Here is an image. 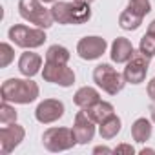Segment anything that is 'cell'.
<instances>
[{
    "label": "cell",
    "instance_id": "25",
    "mask_svg": "<svg viewBox=\"0 0 155 155\" xmlns=\"http://www.w3.org/2000/svg\"><path fill=\"white\" fill-rule=\"evenodd\" d=\"M113 153H130V155H133L135 150H133V146H130V144H120V146H117V148L113 150Z\"/></svg>",
    "mask_w": 155,
    "mask_h": 155
},
{
    "label": "cell",
    "instance_id": "30",
    "mask_svg": "<svg viewBox=\"0 0 155 155\" xmlns=\"http://www.w3.org/2000/svg\"><path fill=\"white\" fill-rule=\"evenodd\" d=\"M140 153H142V155H146V153H155V150H146V148H144V150H140Z\"/></svg>",
    "mask_w": 155,
    "mask_h": 155
},
{
    "label": "cell",
    "instance_id": "15",
    "mask_svg": "<svg viewBox=\"0 0 155 155\" xmlns=\"http://www.w3.org/2000/svg\"><path fill=\"white\" fill-rule=\"evenodd\" d=\"M86 113H88V117H90L95 124H102L106 119H110L111 115H115V110H113V106H111L110 102L99 101V102H95L93 106L86 108Z\"/></svg>",
    "mask_w": 155,
    "mask_h": 155
},
{
    "label": "cell",
    "instance_id": "2",
    "mask_svg": "<svg viewBox=\"0 0 155 155\" xmlns=\"http://www.w3.org/2000/svg\"><path fill=\"white\" fill-rule=\"evenodd\" d=\"M51 17L58 24H84L91 18V9L90 4L86 2H55L53 8L49 9Z\"/></svg>",
    "mask_w": 155,
    "mask_h": 155
},
{
    "label": "cell",
    "instance_id": "7",
    "mask_svg": "<svg viewBox=\"0 0 155 155\" xmlns=\"http://www.w3.org/2000/svg\"><path fill=\"white\" fill-rule=\"evenodd\" d=\"M42 77H44L46 82H53V84H58L62 88H69L75 82V73L66 64L46 62L44 69H42Z\"/></svg>",
    "mask_w": 155,
    "mask_h": 155
},
{
    "label": "cell",
    "instance_id": "12",
    "mask_svg": "<svg viewBox=\"0 0 155 155\" xmlns=\"http://www.w3.org/2000/svg\"><path fill=\"white\" fill-rule=\"evenodd\" d=\"M71 130H73V133L77 137V142L79 144H88L95 135V122L88 117L86 110H82V111H79L75 115V122H73Z\"/></svg>",
    "mask_w": 155,
    "mask_h": 155
},
{
    "label": "cell",
    "instance_id": "17",
    "mask_svg": "<svg viewBox=\"0 0 155 155\" xmlns=\"http://www.w3.org/2000/svg\"><path fill=\"white\" fill-rule=\"evenodd\" d=\"M131 137H133V140H137L140 144L146 142L151 137V122L148 119H144V117L137 119L133 122V126H131Z\"/></svg>",
    "mask_w": 155,
    "mask_h": 155
},
{
    "label": "cell",
    "instance_id": "22",
    "mask_svg": "<svg viewBox=\"0 0 155 155\" xmlns=\"http://www.w3.org/2000/svg\"><path fill=\"white\" fill-rule=\"evenodd\" d=\"M13 122H17V110L13 106H9V102L2 101V106H0V124L8 126Z\"/></svg>",
    "mask_w": 155,
    "mask_h": 155
},
{
    "label": "cell",
    "instance_id": "5",
    "mask_svg": "<svg viewBox=\"0 0 155 155\" xmlns=\"http://www.w3.org/2000/svg\"><path fill=\"white\" fill-rule=\"evenodd\" d=\"M9 38L11 42H15V46L24 48V49H33L38 48L46 42V33L42 28H28L22 24H17L13 28H9Z\"/></svg>",
    "mask_w": 155,
    "mask_h": 155
},
{
    "label": "cell",
    "instance_id": "18",
    "mask_svg": "<svg viewBox=\"0 0 155 155\" xmlns=\"http://www.w3.org/2000/svg\"><path fill=\"white\" fill-rule=\"evenodd\" d=\"M120 131V119L117 115H111L110 119H106L102 124H99V133L102 139H113L117 137V133Z\"/></svg>",
    "mask_w": 155,
    "mask_h": 155
},
{
    "label": "cell",
    "instance_id": "32",
    "mask_svg": "<svg viewBox=\"0 0 155 155\" xmlns=\"http://www.w3.org/2000/svg\"><path fill=\"white\" fill-rule=\"evenodd\" d=\"M42 2H55V0H42Z\"/></svg>",
    "mask_w": 155,
    "mask_h": 155
},
{
    "label": "cell",
    "instance_id": "10",
    "mask_svg": "<svg viewBox=\"0 0 155 155\" xmlns=\"http://www.w3.org/2000/svg\"><path fill=\"white\" fill-rule=\"evenodd\" d=\"M108 44L102 37H84L77 44V53L84 60H95L104 55Z\"/></svg>",
    "mask_w": 155,
    "mask_h": 155
},
{
    "label": "cell",
    "instance_id": "26",
    "mask_svg": "<svg viewBox=\"0 0 155 155\" xmlns=\"http://www.w3.org/2000/svg\"><path fill=\"white\" fill-rule=\"evenodd\" d=\"M148 97H150L151 101H155V77L148 82Z\"/></svg>",
    "mask_w": 155,
    "mask_h": 155
},
{
    "label": "cell",
    "instance_id": "6",
    "mask_svg": "<svg viewBox=\"0 0 155 155\" xmlns=\"http://www.w3.org/2000/svg\"><path fill=\"white\" fill-rule=\"evenodd\" d=\"M42 144L48 151H66L77 144V137L69 128H49L42 135Z\"/></svg>",
    "mask_w": 155,
    "mask_h": 155
},
{
    "label": "cell",
    "instance_id": "14",
    "mask_svg": "<svg viewBox=\"0 0 155 155\" xmlns=\"http://www.w3.org/2000/svg\"><path fill=\"white\" fill-rule=\"evenodd\" d=\"M42 68V58L38 53H33V51H26L20 55V60H18V69L24 77H33L40 71Z\"/></svg>",
    "mask_w": 155,
    "mask_h": 155
},
{
    "label": "cell",
    "instance_id": "27",
    "mask_svg": "<svg viewBox=\"0 0 155 155\" xmlns=\"http://www.w3.org/2000/svg\"><path fill=\"white\" fill-rule=\"evenodd\" d=\"M113 150H110V148H104V146H97L95 150H93V153H111Z\"/></svg>",
    "mask_w": 155,
    "mask_h": 155
},
{
    "label": "cell",
    "instance_id": "13",
    "mask_svg": "<svg viewBox=\"0 0 155 155\" xmlns=\"http://www.w3.org/2000/svg\"><path fill=\"white\" fill-rule=\"evenodd\" d=\"M133 46H131V42L128 40V38H124V37H119V38H115L113 40V44H111V60L113 62H117V64H124V62H128L131 57H133Z\"/></svg>",
    "mask_w": 155,
    "mask_h": 155
},
{
    "label": "cell",
    "instance_id": "24",
    "mask_svg": "<svg viewBox=\"0 0 155 155\" xmlns=\"http://www.w3.org/2000/svg\"><path fill=\"white\" fill-rule=\"evenodd\" d=\"M13 57H15V51L9 44H6V42L0 44V68H8L11 64Z\"/></svg>",
    "mask_w": 155,
    "mask_h": 155
},
{
    "label": "cell",
    "instance_id": "8",
    "mask_svg": "<svg viewBox=\"0 0 155 155\" xmlns=\"http://www.w3.org/2000/svg\"><path fill=\"white\" fill-rule=\"evenodd\" d=\"M146 73H148V57H144L140 51L133 53V57L126 62L124 68V79L130 84H140L146 79Z\"/></svg>",
    "mask_w": 155,
    "mask_h": 155
},
{
    "label": "cell",
    "instance_id": "31",
    "mask_svg": "<svg viewBox=\"0 0 155 155\" xmlns=\"http://www.w3.org/2000/svg\"><path fill=\"white\" fill-rule=\"evenodd\" d=\"M79 2H86V4H91L93 0H79Z\"/></svg>",
    "mask_w": 155,
    "mask_h": 155
},
{
    "label": "cell",
    "instance_id": "4",
    "mask_svg": "<svg viewBox=\"0 0 155 155\" xmlns=\"http://www.w3.org/2000/svg\"><path fill=\"white\" fill-rule=\"evenodd\" d=\"M18 13L24 20H28V22L35 24L37 28H42V29H48L53 24L51 11L40 4V0H20Z\"/></svg>",
    "mask_w": 155,
    "mask_h": 155
},
{
    "label": "cell",
    "instance_id": "23",
    "mask_svg": "<svg viewBox=\"0 0 155 155\" xmlns=\"http://www.w3.org/2000/svg\"><path fill=\"white\" fill-rule=\"evenodd\" d=\"M128 9L140 15L142 18L151 11V4H150V0H130L128 2Z\"/></svg>",
    "mask_w": 155,
    "mask_h": 155
},
{
    "label": "cell",
    "instance_id": "3",
    "mask_svg": "<svg viewBox=\"0 0 155 155\" xmlns=\"http://www.w3.org/2000/svg\"><path fill=\"white\" fill-rule=\"evenodd\" d=\"M93 81L99 88H102V91H106L110 95H117L126 84L124 75H120L110 64H99L93 69Z\"/></svg>",
    "mask_w": 155,
    "mask_h": 155
},
{
    "label": "cell",
    "instance_id": "21",
    "mask_svg": "<svg viewBox=\"0 0 155 155\" xmlns=\"http://www.w3.org/2000/svg\"><path fill=\"white\" fill-rule=\"evenodd\" d=\"M139 51L144 55V57H153L155 55V35L146 31V35L140 38V44H139Z\"/></svg>",
    "mask_w": 155,
    "mask_h": 155
},
{
    "label": "cell",
    "instance_id": "9",
    "mask_svg": "<svg viewBox=\"0 0 155 155\" xmlns=\"http://www.w3.org/2000/svg\"><path fill=\"white\" fill-rule=\"evenodd\" d=\"M26 137V130L13 122V124H8V126H2L0 128V151H2L4 155L11 153Z\"/></svg>",
    "mask_w": 155,
    "mask_h": 155
},
{
    "label": "cell",
    "instance_id": "16",
    "mask_svg": "<svg viewBox=\"0 0 155 155\" xmlns=\"http://www.w3.org/2000/svg\"><path fill=\"white\" fill-rule=\"evenodd\" d=\"M73 101H75V104L79 106V108L86 110V108L93 106L95 102H99V101H101V95H99V91H97L95 88H91V86H84V88H81L79 91L75 93Z\"/></svg>",
    "mask_w": 155,
    "mask_h": 155
},
{
    "label": "cell",
    "instance_id": "11",
    "mask_svg": "<svg viewBox=\"0 0 155 155\" xmlns=\"http://www.w3.org/2000/svg\"><path fill=\"white\" fill-rule=\"evenodd\" d=\"M62 115H64V104L57 99H46L35 110V117L42 124H51V122L58 120Z\"/></svg>",
    "mask_w": 155,
    "mask_h": 155
},
{
    "label": "cell",
    "instance_id": "20",
    "mask_svg": "<svg viewBox=\"0 0 155 155\" xmlns=\"http://www.w3.org/2000/svg\"><path fill=\"white\" fill-rule=\"evenodd\" d=\"M69 60V51L64 46H49L46 51V62H53V64H68Z\"/></svg>",
    "mask_w": 155,
    "mask_h": 155
},
{
    "label": "cell",
    "instance_id": "19",
    "mask_svg": "<svg viewBox=\"0 0 155 155\" xmlns=\"http://www.w3.org/2000/svg\"><path fill=\"white\" fill-rule=\"evenodd\" d=\"M140 24H142V17L137 15V13H133V11H130L128 8L119 17V26L122 29H126V31H135Z\"/></svg>",
    "mask_w": 155,
    "mask_h": 155
},
{
    "label": "cell",
    "instance_id": "28",
    "mask_svg": "<svg viewBox=\"0 0 155 155\" xmlns=\"http://www.w3.org/2000/svg\"><path fill=\"white\" fill-rule=\"evenodd\" d=\"M148 31H150V33H153V35H155V20H151V24H150V26H148Z\"/></svg>",
    "mask_w": 155,
    "mask_h": 155
},
{
    "label": "cell",
    "instance_id": "1",
    "mask_svg": "<svg viewBox=\"0 0 155 155\" xmlns=\"http://www.w3.org/2000/svg\"><path fill=\"white\" fill-rule=\"evenodd\" d=\"M2 101L4 102H15V104H31L38 97V84L28 79H8L2 88Z\"/></svg>",
    "mask_w": 155,
    "mask_h": 155
},
{
    "label": "cell",
    "instance_id": "29",
    "mask_svg": "<svg viewBox=\"0 0 155 155\" xmlns=\"http://www.w3.org/2000/svg\"><path fill=\"white\" fill-rule=\"evenodd\" d=\"M150 113H151V119H153V122H155V104L150 106Z\"/></svg>",
    "mask_w": 155,
    "mask_h": 155
}]
</instances>
